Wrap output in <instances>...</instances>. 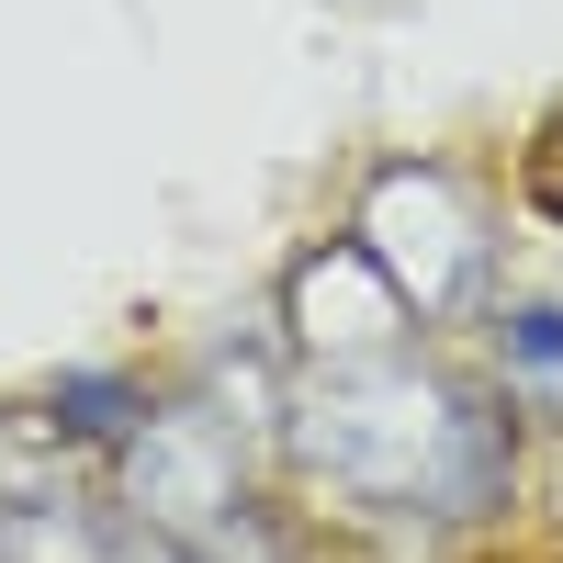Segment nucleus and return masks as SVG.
Returning <instances> with one entry per match:
<instances>
[{
	"instance_id": "f257e3e1",
	"label": "nucleus",
	"mask_w": 563,
	"mask_h": 563,
	"mask_svg": "<svg viewBox=\"0 0 563 563\" xmlns=\"http://www.w3.org/2000/svg\"><path fill=\"white\" fill-rule=\"evenodd\" d=\"M294 462L372 519H485V507H507V474H519L507 417L395 350L316 372L294 395Z\"/></svg>"
},
{
	"instance_id": "6e6552de",
	"label": "nucleus",
	"mask_w": 563,
	"mask_h": 563,
	"mask_svg": "<svg viewBox=\"0 0 563 563\" xmlns=\"http://www.w3.org/2000/svg\"><path fill=\"white\" fill-rule=\"evenodd\" d=\"M192 552H203V563H294V552H282V530L260 519V507H249V496H238V507H225V519H214V530H192Z\"/></svg>"
},
{
	"instance_id": "20e7f679",
	"label": "nucleus",
	"mask_w": 563,
	"mask_h": 563,
	"mask_svg": "<svg viewBox=\"0 0 563 563\" xmlns=\"http://www.w3.org/2000/svg\"><path fill=\"white\" fill-rule=\"evenodd\" d=\"M282 316H294V350L316 361V372H350V361H384L395 339H406V294H395V271L372 260L361 238H339V249H316V260H294V282H282Z\"/></svg>"
},
{
	"instance_id": "7ed1b4c3",
	"label": "nucleus",
	"mask_w": 563,
	"mask_h": 563,
	"mask_svg": "<svg viewBox=\"0 0 563 563\" xmlns=\"http://www.w3.org/2000/svg\"><path fill=\"white\" fill-rule=\"evenodd\" d=\"M124 507L169 541L214 530L225 507H238V440H225L214 406H147L124 440Z\"/></svg>"
},
{
	"instance_id": "39448f33",
	"label": "nucleus",
	"mask_w": 563,
	"mask_h": 563,
	"mask_svg": "<svg viewBox=\"0 0 563 563\" xmlns=\"http://www.w3.org/2000/svg\"><path fill=\"white\" fill-rule=\"evenodd\" d=\"M0 563H113V530L68 496H12L0 507Z\"/></svg>"
},
{
	"instance_id": "0eeeda50",
	"label": "nucleus",
	"mask_w": 563,
	"mask_h": 563,
	"mask_svg": "<svg viewBox=\"0 0 563 563\" xmlns=\"http://www.w3.org/2000/svg\"><path fill=\"white\" fill-rule=\"evenodd\" d=\"M496 350H507L519 384L563 395V305H507V316H496Z\"/></svg>"
},
{
	"instance_id": "f03ea898",
	"label": "nucleus",
	"mask_w": 563,
	"mask_h": 563,
	"mask_svg": "<svg viewBox=\"0 0 563 563\" xmlns=\"http://www.w3.org/2000/svg\"><path fill=\"white\" fill-rule=\"evenodd\" d=\"M350 238L395 271V294H406L417 316H451V305L485 282V225H474V203H462L451 169H384V180L361 192V225H350Z\"/></svg>"
},
{
	"instance_id": "423d86ee",
	"label": "nucleus",
	"mask_w": 563,
	"mask_h": 563,
	"mask_svg": "<svg viewBox=\"0 0 563 563\" xmlns=\"http://www.w3.org/2000/svg\"><path fill=\"white\" fill-rule=\"evenodd\" d=\"M135 417H147V395L124 372H68L45 395V429H68V440H135Z\"/></svg>"
},
{
	"instance_id": "1a4fd4ad",
	"label": "nucleus",
	"mask_w": 563,
	"mask_h": 563,
	"mask_svg": "<svg viewBox=\"0 0 563 563\" xmlns=\"http://www.w3.org/2000/svg\"><path fill=\"white\" fill-rule=\"evenodd\" d=\"M113 563H203L192 541H169V530H147V519H135L124 541H113Z\"/></svg>"
}]
</instances>
